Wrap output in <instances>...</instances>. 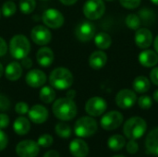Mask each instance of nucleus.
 Here are the masks:
<instances>
[{
  "instance_id": "f257e3e1",
  "label": "nucleus",
  "mask_w": 158,
  "mask_h": 157,
  "mask_svg": "<svg viewBox=\"0 0 158 157\" xmlns=\"http://www.w3.org/2000/svg\"><path fill=\"white\" fill-rule=\"evenodd\" d=\"M53 113L60 120L69 121L77 115V106L72 99L68 97L57 99L53 105Z\"/></svg>"
},
{
  "instance_id": "f03ea898",
  "label": "nucleus",
  "mask_w": 158,
  "mask_h": 157,
  "mask_svg": "<svg viewBox=\"0 0 158 157\" xmlns=\"http://www.w3.org/2000/svg\"><path fill=\"white\" fill-rule=\"evenodd\" d=\"M73 81L72 73L68 68L62 67L54 69L49 76L50 84L57 90L69 89L73 84Z\"/></svg>"
},
{
  "instance_id": "7ed1b4c3",
  "label": "nucleus",
  "mask_w": 158,
  "mask_h": 157,
  "mask_svg": "<svg viewBox=\"0 0 158 157\" xmlns=\"http://www.w3.org/2000/svg\"><path fill=\"white\" fill-rule=\"evenodd\" d=\"M147 130L146 121L140 117H133L128 119L123 127L125 136L129 140H138L142 138Z\"/></svg>"
},
{
  "instance_id": "20e7f679",
  "label": "nucleus",
  "mask_w": 158,
  "mask_h": 157,
  "mask_svg": "<svg viewBox=\"0 0 158 157\" xmlns=\"http://www.w3.org/2000/svg\"><path fill=\"white\" fill-rule=\"evenodd\" d=\"M11 56L16 59H22L28 56L31 51V44L26 36L18 34L12 37L9 43Z\"/></svg>"
},
{
  "instance_id": "39448f33",
  "label": "nucleus",
  "mask_w": 158,
  "mask_h": 157,
  "mask_svg": "<svg viewBox=\"0 0 158 157\" xmlns=\"http://www.w3.org/2000/svg\"><path fill=\"white\" fill-rule=\"evenodd\" d=\"M97 122L91 117H82L79 118L74 126V132L80 138L93 136L97 130Z\"/></svg>"
},
{
  "instance_id": "423d86ee",
  "label": "nucleus",
  "mask_w": 158,
  "mask_h": 157,
  "mask_svg": "<svg viewBox=\"0 0 158 157\" xmlns=\"http://www.w3.org/2000/svg\"><path fill=\"white\" fill-rule=\"evenodd\" d=\"M106 11V5L103 0H88L83 6L84 16L91 19L96 20L100 19Z\"/></svg>"
},
{
  "instance_id": "0eeeda50",
  "label": "nucleus",
  "mask_w": 158,
  "mask_h": 157,
  "mask_svg": "<svg viewBox=\"0 0 158 157\" xmlns=\"http://www.w3.org/2000/svg\"><path fill=\"white\" fill-rule=\"evenodd\" d=\"M107 108V104L105 99L99 96L90 98L85 105V111L89 116L99 117L103 115Z\"/></svg>"
},
{
  "instance_id": "6e6552de",
  "label": "nucleus",
  "mask_w": 158,
  "mask_h": 157,
  "mask_svg": "<svg viewBox=\"0 0 158 157\" xmlns=\"http://www.w3.org/2000/svg\"><path fill=\"white\" fill-rule=\"evenodd\" d=\"M123 122V116L118 111H110L103 116L101 118V127L106 130H113L121 126Z\"/></svg>"
},
{
  "instance_id": "1a4fd4ad",
  "label": "nucleus",
  "mask_w": 158,
  "mask_h": 157,
  "mask_svg": "<svg viewBox=\"0 0 158 157\" xmlns=\"http://www.w3.org/2000/svg\"><path fill=\"white\" fill-rule=\"evenodd\" d=\"M137 102V95L135 92L130 89H122L116 95V104L122 109H129L132 107Z\"/></svg>"
},
{
  "instance_id": "9d476101",
  "label": "nucleus",
  "mask_w": 158,
  "mask_h": 157,
  "mask_svg": "<svg viewBox=\"0 0 158 157\" xmlns=\"http://www.w3.org/2000/svg\"><path fill=\"white\" fill-rule=\"evenodd\" d=\"M43 21L44 23L52 29L60 28L64 23V16L61 12L55 8H48L43 14Z\"/></svg>"
},
{
  "instance_id": "9b49d317",
  "label": "nucleus",
  "mask_w": 158,
  "mask_h": 157,
  "mask_svg": "<svg viewBox=\"0 0 158 157\" xmlns=\"http://www.w3.org/2000/svg\"><path fill=\"white\" fill-rule=\"evenodd\" d=\"M39 152V144L31 140L22 141L16 147V153L19 157H36Z\"/></svg>"
},
{
  "instance_id": "f8f14e48",
  "label": "nucleus",
  "mask_w": 158,
  "mask_h": 157,
  "mask_svg": "<svg viewBox=\"0 0 158 157\" xmlns=\"http://www.w3.org/2000/svg\"><path fill=\"white\" fill-rule=\"evenodd\" d=\"M95 26L91 21H82L75 29V35L81 42H89L95 35Z\"/></svg>"
},
{
  "instance_id": "ddd939ff",
  "label": "nucleus",
  "mask_w": 158,
  "mask_h": 157,
  "mask_svg": "<svg viewBox=\"0 0 158 157\" xmlns=\"http://www.w3.org/2000/svg\"><path fill=\"white\" fill-rule=\"evenodd\" d=\"M31 40L38 45H45L50 43L52 39V34L50 31L42 25L35 26L31 32Z\"/></svg>"
},
{
  "instance_id": "4468645a",
  "label": "nucleus",
  "mask_w": 158,
  "mask_h": 157,
  "mask_svg": "<svg viewBox=\"0 0 158 157\" xmlns=\"http://www.w3.org/2000/svg\"><path fill=\"white\" fill-rule=\"evenodd\" d=\"M153 33L147 28H139L136 30L134 41L136 45L141 49H147L152 45L153 43Z\"/></svg>"
},
{
  "instance_id": "2eb2a0df",
  "label": "nucleus",
  "mask_w": 158,
  "mask_h": 157,
  "mask_svg": "<svg viewBox=\"0 0 158 157\" xmlns=\"http://www.w3.org/2000/svg\"><path fill=\"white\" fill-rule=\"evenodd\" d=\"M46 81V76L44 72L40 69H31L26 75V82L32 88H39L43 86Z\"/></svg>"
},
{
  "instance_id": "dca6fc26",
  "label": "nucleus",
  "mask_w": 158,
  "mask_h": 157,
  "mask_svg": "<svg viewBox=\"0 0 158 157\" xmlns=\"http://www.w3.org/2000/svg\"><path fill=\"white\" fill-rule=\"evenodd\" d=\"M28 114L30 119L35 124H42L48 118V110L41 105H33L29 110Z\"/></svg>"
},
{
  "instance_id": "f3484780",
  "label": "nucleus",
  "mask_w": 158,
  "mask_h": 157,
  "mask_svg": "<svg viewBox=\"0 0 158 157\" xmlns=\"http://www.w3.org/2000/svg\"><path fill=\"white\" fill-rule=\"evenodd\" d=\"M69 151L74 157H86L89 154V147L83 140L75 139L69 144Z\"/></svg>"
},
{
  "instance_id": "a211bd4d",
  "label": "nucleus",
  "mask_w": 158,
  "mask_h": 157,
  "mask_svg": "<svg viewBox=\"0 0 158 157\" xmlns=\"http://www.w3.org/2000/svg\"><path fill=\"white\" fill-rule=\"evenodd\" d=\"M139 61L141 65L145 68L155 67L158 63V54L154 50L144 49V51L139 55Z\"/></svg>"
},
{
  "instance_id": "6ab92c4d",
  "label": "nucleus",
  "mask_w": 158,
  "mask_h": 157,
  "mask_svg": "<svg viewBox=\"0 0 158 157\" xmlns=\"http://www.w3.org/2000/svg\"><path fill=\"white\" fill-rule=\"evenodd\" d=\"M145 147L148 154L158 155V128L151 130L145 140Z\"/></svg>"
},
{
  "instance_id": "aec40b11",
  "label": "nucleus",
  "mask_w": 158,
  "mask_h": 157,
  "mask_svg": "<svg viewBox=\"0 0 158 157\" xmlns=\"http://www.w3.org/2000/svg\"><path fill=\"white\" fill-rule=\"evenodd\" d=\"M36 59L40 66L42 67H49L54 61V53L48 47H43L38 50L36 54Z\"/></svg>"
},
{
  "instance_id": "412c9836",
  "label": "nucleus",
  "mask_w": 158,
  "mask_h": 157,
  "mask_svg": "<svg viewBox=\"0 0 158 157\" xmlns=\"http://www.w3.org/2000/svg\"><path fill=\"white\" fill-rule=\"evenodd\" d=\"M107 62V56L103 51H95L92 53L89 58V65L94 69H100L105 67Z\"/></svg>"
},
{
  "instance_id": "4be33fe9",
  "label": "nucleus",
  "mask_w": 158,
  "mask_h": 157,
  "mask_svg": "<svg viewBox=\"0 0 158 157\" xmlns=\"http://www.w3.org/2000/svg\"><path fill=\"white\" fill-rule=\"evenodd\" d=\"M21 74H22V68H21V65L16 61L14 62H11L9 63L6 69H5V75H6V78L8 80V81H18L20 77H21Z\"/></svg>"
},
{
  "instance_id": "5701e85b",
  "label": "nucleus",
  "mask_w": 158,
  "mask_h": 157,
  "mask_svg": "<svg viewBox=\"0 0 158 157\" xmlns=\"http://www.w3.org/2000/svg\"><path fill=\"white\" fill-rule=\"evenodd\" d=\"M133 89L138 93H144L150 90L151 81L145 76H138L134 79L132 83Z\"/></svg>"
},
{
  "instance_id": "b1692460",
  "label": "nucleus",
  "mask_w": 158,
  "mask_h": 157,
  "mask_svg": "<svg viewBox=\"0 0 158 157\" xmlns=\"http://www.w3.org/2000/svg\"><path fill=\"white\" fill-rule=\"evenodd\" d=\"M13 129H14V131L17 134H19V135H25L31 130L30 121L26 118H24V117H19V118H18L14 121Z\"/></svg>"
},
{
  "instance_id": "393cba45",
  "label": "nucleus",
  "mask_w": 158,
  "mask_h": 157,
  "mask_svg": "<svg viewBox=\"0 0 158 157\" xmlns=\"http://www.w3.org/2000/svg\"><path fill=\"white\" fill-rule=\"evenodd\" d=\"M94 43L99 49L105 50L110 47L112 43L111 36L106 32H100L94 37Z\"/></svg>"
},
{
  "instance_id": "a878e982",
  "label": "nucleus",
  "mask_w": 158,
  "mask_h": 157,
  "mask_svg": "<svg viewBox=\"0 0 158 157\" xmlns=\"http://www.w3.org/2000/svg\"><path fill=\"white\" fill-rule=\"evenodd\" d=\"M126 144V141L125 138L121 135L116 134L111 136L108 141H107V145L108 147L113 150V151H119L121 150Z\"/></svg>"
},
{
  "instance_id": "bb28decb",
  "label": "nucleus",
  "mask_w": 158,
  "mask_h": 157,
  "mask_svg": "<svg viewBox=\"0 0 158 157\" xmlns=\"http://www.w3.org/2000/svg\"><path fill=\"white\" fill-rule=\"evenodd\" d=\"M138 16L141 19L142 23H143L146 26L152 25L155 22L156 19V15L153 10L149 9L148 7H143L139 11Z\"/></svg>"
},
{
  "instance_id": "cd10ccee",
  "label": "nucleus",
  "mask_w": 158,
  "mask_h": 157,
  "mask_svg": "<svg viewBox=\"0 0 158 157\" xmlns=\"http://www.w3.org/2000/svg\"><path fill=\"white\" fill-rule=\"evenodd\" d=\"M56 98V92L49 86H44L40 91V99L45 104L52 103Z\"/></svg>"
},
{
  "instance_id": "c85d7f7f",
  "label": "nucleus",
  "mask_w": 158,
  "mask_h": 157,
  "mask_svg": "<svg viewBox=\"0 0 158 157\" xmlns=\"http://www.w3.org/2000/svg\"><path fill=\"white\" fill-rule=\"evenodd\" d=\"M55 130H56V135L62 139H68L71 135V128L69 127V125L64 122L57 123L55 128Z\"/></svg>"
},
{
  "instance_id": "c756f323",
  "label": "nucleus",
  "mask_w": 158,
  "mask_h": 157,
  "mask_svg": "<svg viewBox=\"0 0 158 157\" xmlns=\"http://www.w3.org/2000/svg\"><path fill=\"white\" fill-rule=\"evenodd\" d=\"M125 22H126V25L128 26V28H130L131 30H135V31L138 30L142 24L140 17L137 14H133V13L127 16Z\"/></svg>"
},
{
  "instance_id": "7c9ffc66",
  "label": "nucleus",
  "mask_w": 158,
  "mask_h": 157,
  "mask_svg": "<svg viewBox=\"0 0 158 157\" xmlns=\"http://www.w3.org/2000/svg\"><path fill=\"white\" fill-rule=\"evenodd\" d=\"M36 6L35 0H20L19 9L23 14H31Z\"/></svg>"
},
{
  "instance_id": "2f4dec72",
  "label": "nucleus",
  "mask_w": 158,
  "mask_h": 157,
  "mask_svg": "<svg viewBox=\"0 0 158 157\" xmlns=\"http://www.w3.org/2000/svg\"><path fill=\"white\" fill-rule=\"evenodd\" d=\"M16 10H17V6L13 1H6V3H4L2 6V13L6 18L13 16L16 13Z\"/></svg>"
},
{
  "instance_id": "473e14b6",
  "label": "nucleus",
  "mask_w": 158,
  "mask_h": 157,
  "mask_svg": "<svg viewBox=\"0 0 158 157\" xmlns=\"http://www.w3.org/2000/svg\"><path fill=\"white\" fill-rule=\"evenodd\" d=\"M138 105L142 109H149L153 105V100L149 95H143L138 99Z\"/></svg>"
},
{
  "instance_id": "72a5a7b5",
  "label": "nucleus",
  "mask_w": 158,
  "mask_h": 157,
  "mask_svg": "<svg viewBox=\"0 0 158 157\" xmlns=\"http://www.w3.org/2000/svg\"><path fill=\"white\" fill-rule=\"evenodd\" d=\"M53 142H54V140H53V137L51 135H49V134H44V135H42V136L39 137L37 143L39 144V146L47 148V147H50L53 144Z\"/></svg>"
},
{
  "instance_id": "f704fd0d",
  "label": "nucleus",
  "mask_w": 158,
  "mask_h": 157,
  "mask_svg": "<svg viewBox=\"0 0 158 157\" xmlns=\"http://www.w3.org/2000/svg\"><path fill=\"white\" fill-rule=\"evenodd\" d=\"M119 3L127 9H134L140 6L141 0H119Z\"/></svg>"
},
{
  "instance_id": "c9c22d12",
  "label": "nucleus",
  "mask_w": 158,
  "mask_h": 157,
  "mask_svg": "<svg viewBox=\"0 0 158 157\" xmlns=\"http://www.w3.org/2000/svg\"><path fill=\"white\" fill-rule=\"evenodd\" d=\"M15 111L19 114V115H25L26 113L29 112V106L26 103L24 102H19L15 106Z\"/></svg>"
},
{
  "instance_id": "e433bc0d",
  "label": "nucleus",
  "mask_w": 158,
  "mask_h": 157,
  "mask_svg": "<svg viewBox=\"0 0 158 157\" xmlns=\"http://www.w3.org/2000/svg\"><path fill=\"white\" fill-rule=\"evenodd\" d=\"M139 145L135 142V140H130V142L127 143V152L131 155H134L138 152Z\"/></svg>"
},
{
  "instance_id": "4c0bfd02",
  "label": "nucleus",
  "mask_w": 158,
  "mask_h": 157,
  "mask_svg": "<svg viewBox=\"0 0 158 157\" xmlns=\"http://www.w3.org/2000/svg\"><path fill=\"white\" fill-rule=\"evenodd\" d=\"M10 107V101L9 99L3 95L0 94V111H6Z\"/></svg>"
},
{
  "instance_id": "58836bf2",
  "label": "nucleus",
  "mask_w": 158,
  "mask_h": 157,
  "mask_svg": "<svg viewBox=\"0 0 158 157\" xmlns=\"http://www.w3.org/2000/svg\"><path fill=\"white\" fill-rule=\"evenodd\" d=\"M7 142H8V139H7L6 134L0 129V151L4 150L6 147Z\"/></svg>"
},
{
  "instance_id": "ea45409f",
  "label": "nucleus",
  "mask_w": 158,
  "mask_h": 157,
  "mask_svg": "<svg viewBox=\"0 0 158 157\" xmlns=\"http://www.w3.org/2000/svg\"><path fill=\"white\" fill-rule=\"evenodd\" d=\"M150 81L155 84L158 86V67L154 68L151 72H150Z\"/></svg>"
},
{
  "instance_id": "a19ab883",
  "label": "nucleus",
  "mask_w": 158,
  "mask_h": 157,
  "mask_svg": "<svg viewBox=\"0 0 158 157\" xmlns=\"http://www.w3.org/2000/svg\"><path fill=\"white\" fill-rule=\"evenodd\" d=\"M9 124V118L6 114H0V129H5Z\"/></svg>"
},
{
  "instance_id": "79ce46f5",
  "label": "nucleus",
  "mask_w": 158,
  "mask_h": 157,
  "mask_svg": "<svg viewBox=\"0 0 158 157\" xmlns=\"http://www.w3.org/2000/svg\"><path fill=\"white\" fill-rule=\"evenodd\" d=\"M6 51H7L6 43L2 37H0V56H3L4 55H6Z\"/></svg>"
},
{
  "instance_id": "37998d69",
  "label": "nucleus",
  "mask_w": 158,
  "mask_h": 157,
  "mask_svg": "<svg viewBox=\"0 0 158 157\" xmlns=\"http://www.w3.org/2000/svg\"><path fill=\"white\" fill-rule=\"evenodd\" d=\"M21 60H22V61H21V65H22L23 68H31V66H32V61H31V58H28V57L26 56V57L22 58Z\"/></svg>"
},
{
  "instance_id": "c03bdc74",
  "label": "nucleus",
  "mask_w": 158,
  "mask_h": 157,
  "mask_svg": "<svg viewBox=\"0 0 158 157\" xmlns=\"http://www.w3.org/2000/svg\"><path fill=\"white\" fill-rule=\"evenodd\" d=\"M44 157H60V155L56 151L51 150V151H48L47 153H45L44 155Z\"/></svg>"
},
{
  "instance_id": "a18cd8bd",
  "label": "nucleus",
  "mask_w": 158,
  "mask_h": 157,
  "mask_svg": "<svg viewBox=\"0 0 158 157\" xmlns=\"http://www.w3.org/2000/svg\"><path fill=\"white\" fill-rule=\"evenodd\" d=\"M59 1L66 6H71L73 4H75L78 0H59Z\"/></svg>"
},
{
  "instance_id": "49530a36",
  "label": "nucleus",
  "mask_w": 158,
  "mask_h": 157,
  "mask_svg": "<svg viewBox=\"0 0 158 157\" xmlns=\"http://www.w3.org/2000/svg\"><path fill=\"white\" fill-rule=\"evenodd\" d=\"M75 95H76V92H75L74 90H69V91L67 93V97L69 98V99H72V100H73V98L75 97Z\"/></svg>"
},
{
  "instance_id": "de8ad7c7",
  "label": "nucleus",
  "mask_w": 158,
  "mask_h": 157,
  "mask_svg": "<svg viewBox=\"0 0 158 157\" xmlns=\"http://www.w3.org/2000/svg\"><path fill=\"white\" fill-rule=\"evenodd\" d=\"M154 46H155V49H156V52L158 54V35L156 36V38L155 39V42H154Z\"/></svg>"
},
{
  "instance_id": "09e8293b",
  "label": "nucleus",
  "mask_w": 158,
  "mask_h": 157,
  "mask_svg": "<svg viewBox=\"0 0 158 157\" xmlns=\"http://www.w3.org/2000/svg\"><path fill=\"white\" fill-rule=\"evenodd\" d=\"M153 97H154V99H155V101L158 103V90H156L155 93H154V94H153Z\"/></svg>"
},
{
  "instance_id": "8fccbe9b",
  "label": "nucleus",
  "mask_w": 158,
  "mask_h": 157,
  "mask_svg": "<svg viewBox=\"0 0 158 157\" xmlns=\"http://www.w3.org/2000/svg\"><path fill=\"white\" fill-rule=\"evenodd\" d=\"M3 72H4V68H3V66H2V64H0V77L2 76Z\"/></svg>"
},
{
  "instance_id": "3c124183",
  "label": "nucleus",
  "mask_w": 158,
  "mask_h": 157,
  "mask_svg": "<svg viewBox=\"0 0 158 157\" xmlns=\"http://www.w3.org/2000/svg\"><path fill=\"white\" fill-rule=\"evenodd\" d=\"M152 1V3H154L155 5H157L158 6V0H151Z\"/></svg>"
},
{
  "instance_id": "603ef678",
  "label": "nucleus",
  "mask_w": 158,
  "mask_h": 157,
  "mask_svg": "<svg viewBox=\"0 0 158 157\" xmlns=\"http://www.w3.org/2000/svg\"><path fill=\"white\" fill-rule=\"evenodd\" d=\"M113 157H125V156H123V155H115V156H113Z\"/></svg>"
},
{
  "instance_id": "864d4df0",
  "label": "nucleus",
  "mask_w": 158,
  "mask_h": 157,
  "mask_svg": "<svg viewBox=\"0 0 158 157\" xmlns=\"http://www.w3.org/2000/svg\"><path fill=\"white\" fill-rule=\"evenodd\" d=\"M105 1H107V2H112V1H114V0H105Z\"/></svg>"
},
{
  "instance_id": "5fc2aeb1",
  "label": "nucleus",
  "mask_w": 158,
  "mask_h": 157,
  "mask_svg": "<svg viewBox=\"0 0 158 157\" xmlns=\"http://www.w3.org/2000/svg\"><path fill=\"white\" fill-rule=\"evenodd\" d=\"M0 15H1V11H0Z\"/></svg>"
}]
</instances>
